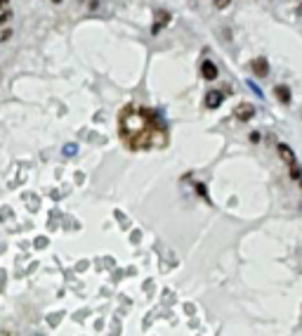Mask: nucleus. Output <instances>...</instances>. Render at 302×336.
I'll return each mask as SVG.
<instances>
[{
    "label": "nucleus",
    "mask_w": 302,
    "mask_h": 336,
    "mask_svg": "<svg viewBox=\"0 0 302 336\" xmlns=\"http://www.w3.org/2000/svg\"><path fill=\"white\" fill-rule=\"evenodd\" d=\"M118 135L128 149H161L168 145L165 121L154 109L130 104L118 116Z\"/></svg>",
    "instance_id": "f257e3e1"
},
{
    "label": "nucleus",
    "mask_w": 302,
    "mask_h": 336,
    "mask_svg": "<svg viewBox=\"0 0 302 336\" xmlns=\"http://www.w3.org/2000/svg\"><path fill=\"white\" fill-rule=\"evenodd\" d=\"M250 69H253V74H255L257 78H264V76L269 74V62H267L264 57H255V59L250 62Z\"/></svg>",
    "instance_id": "f03ea898"
},
{
    "label": "nucleus",
    "mask_w": 302,
    "mask_h": 336,
    "mask_svg": "<svg viewBox=\"0 0 302 336\" xmlns=\"http://www.w3.org/2000/svg\"><path fill=\"white\" fill-rule=\"evenodd\" d=\"M234 116H236L238 121H250V119L255 116V107H253V104H248V102L236 104V109H234Z\"/></svg>",
    "instance_id": "7ed1b4c3"
},
{
    "label": "nucleus",
    "mask_w": 302,
    "mask_h": 336,
    "mask_svg": "<svg viewBox=\"0 0 302 336\" xmlns=\"http://www.w3.org/2000/svg\"><path fill=\"white\" fill-rule=\"evenodd\" d=\"M201 76H203L206 81H215V78H217V67H215V62L203 59V62H201Z\"/></svg>",
    "instance_id": "20e7f679"
},
{
    "label": "nucleus",
    "mask_w": 302,
    "mask_h": 336,
    "mask_svg": "<svg viewBox=\"0 0 302 336\" xmlns=\"http://www.w3.org/2000/svg\"><path fill=\"white\" fill-rule=\"evenodd\" d=\"M222 102H224V95L220 90H210V93L206 95V107L208 109H217Z\"/></svg>",
    "instance_id": "39448f33"
},
{
    "label": "nucleus",
    "mask_w": 302,
    "mask_h": 336,
    "mask_svg": "<svg viewBox=\"0 0 302 336\" xmlns=\"http://www.w3.org/2000/svg\"><path fill=\"white\" fill-rule=\"evenodd\" d=\"M274 95L279 102H283V104H290V88L288 85H276L274 88Z\"/></svg>",
    "instance_id": "423d86ee"
},
{
    "label": "nucleus",
    "mask_w": 302,
    "mask_h": 336,
    "mask_svg": "<svg viewBox=\"0 0 302 336\" xmlns=\"http://www.w3.org/2000/svg\"><path fill=\"white\" fill-rule=\"evenodd\" d=\"M279 154H281V159H283V161L288 163H295V154H293V149L288 147V145H283V142H281V145H279Z\"/></svg>",
    "instance_id": "0eeeda50"
},
{
    "label": "nucleus",
    "mask_w": 302,
    "mask_h": 336,
    "mask_svg": "<svg viewBox=\"0 0 302 336\" xmlns=\"http://www.w3.org/2000/svg\"><path fill=\"white\" fill-rule=\"evenodd\" d=\"M168 22H170V14H168V12H163V10H161V12H156V26L151 28V31H154V33H158L161 28L168 24Z\"/></svg>",
    "instance_id": "6e6552de"
},
{
    "label": "nucleus",
    "mask_w": 302,
    "mask_h": 336,
    "mask_svg": "<svg viewBox=\"0 0 302 336\" xmlns=\"http://www.w3.org/2000/svg\"><path fill=\"white\" fill-rule=\"evenodd\" d=\"M290 178H293V180H302V168L298 161L290 163Z\"/></svg>",
    "instance_id": "1a4fd4ad"
},
{
    "label": "nucleus",
    "mask_w": 302,
    "mask_h": 336,
    "mask_svg": "<svg viewBox=\"0 0 302 336\" xmlns=\"http://www.w3.org/2000/svg\"><path fill=\"white\" fill-rule=\"evenodd\" d=\"M229 5H232V0H215V7H217V10H227Z\"/></svg>",
    "instance_id": "9d476101"
},
{
    "label": "nucleus",
    "mask_w": 302,
    "mask_h": 336,
    "mask_svg": "<svg viewBox=\"0 0 302 336\" xmlns=\"http://www.w3.org/2000/svg\"><path fill=\"white\" fill-rule=\"evenodd\" d=\"M10 36H12V28H2V31H0V43L7 41Z\"/></svg>",
    "instance_id": "9b49d317"
},
{
    "label": "nucleus",
    "mask_w": 302,
    "mask_h": 336,
    "mask_svg": "<svg viewBox=\"0 0 302 336\" xmlns=\"http://www.w3.org/2000/svg\"><path fill=\"white\" fill-rule=\"evenodd\" d=\"M10 19H12V12H2V14H0V26H2V24H7Z\"/></svg>",
    "instance_id": "f8f14e48"
},
{
    "label": "nucleus",
    "mask_w": 302,
    "mask_h": 336,
    "mask_svg": "<svg viewBox=\"0 0 302 336\" xmlns=\"http://www.w3.org/2000/svg\"><path fill=\"white\" fill-rule=\"evenodd\" d=\"M298 14H302V2H300V7H298Z\"/></svg>",
    "instance_id": "ddd939ff"
},
{
    "label": "nucleus",
    "mask_w": 302,
    "mask_h": 336,
    "mask_svg": "<svg viewBox=\"0 0 302 336\" xmlns=\"http://www.w3.org/2000/svg\"><path fill=\"white\" fill-rule=\"evenodd\" d=\"M52 2H62V0H52Z\"/></svg>",
    "instance_id": "4468645a"
}]
</instances>
